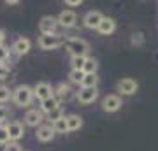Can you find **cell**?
I'll return each mask as SVG.
<instances>
[{"label": "cell", "instance_id": "cell-4", "mask_svg": "<svg viewBox=\"0 0 158 151\" xmlns=\"http://www.w3.org/2000/svg\"><path fill=\"white\" fill-rule=\"evenodd\" d=\"M58 19L55 16H42L39 21V30L42 35H55L58 30Z\"/></svg>", "mask_w": 158, "mask_h": 151}, {"label": "cell", "instance_id": "cell-2", "mask_svg": "<svg viewBox=\"0 0 158 151\" xmlns=\"http://www.w3.org/2000/svg\"><path fill=\"white\" fill-rule=\"evenodd\" d=\"M12 100L14 104L19 107H27L32 104L34 100V88H30L27 84H21V86H18L14 91H12Z\"/></svg>", "mask_w": 158, "mask_h": 151}, {"label": "cell", "instance_id": "cell-13", "mask_svg": "<svg viewBox=\"0 0 158 151\" xmlns=\"http://www.w3.org/2000/svg\"><path fill=\"white\" fill-rule=\"evenodd\" d=\"M55 130H53V127L51 125H40L39 128H37V134H35V137H37V141H40V142H51V141L55 139Z\"/></svg>", "mask_w": 158, "mask_h": 151}, {"label": "cell", "instance_id": "cell-27", "mask_svg": "<svg viewBox=\"0 0 158 151\" xmlns=\"http://www.w3.org/2000/svg\"><path fill=\"white\" fill-rule=\"evenodd\" d=\"M130 42H132V46H142L144 44V35L141 32H135V34H132V37H130Z\"/></svg>", "mask_w": 158, "mask_h": 151}, {"label": "cell", "instance_id": "cell-19", "mask_svg": "<svg viewBox=\"0 0 158 151\" xmlns=\"http://www.w3.org/2000/svg\"><path fill=\"white\" fill-rule=\"evenodd\" d=\"M97 84H98V76L97 74H85L81 88H97Z\"/></svg>", "mask_w": 158, "mask_h": 151}, {"label": "cell", "instance_id": "cell-34", "mask_svg": "<svg viewBox=\"0 0 158 151\" xmlns=\"http://www.w3.org/2000/svg\"><path fill=\"white\" fill-rule=\"evenodd\" d=\"M6 4H7V6H18V4H19V0H6Z\"/></svg>", "mask_w": 158, "mask_h": 151}, {"label": "cell", "instance_id": "cell-32", "mask_svg": "<svg viewBox=\"0 0 158 151\" xmlns=\"http://www.w3.org/2000/svg\"><path fill=\"white\" fill-rule=\"evenodd\" d=\"M67 6H81V0H67Z\"/></svg>", "mask_w": 158, "mask_h": 151}, {"label": "cell", "instance_id": "cell-8", "mask_svg": "<svg viewBox=\"0 0 158 151\" xmlns=\"http://www.w3.org/2000/svg\"><path fill=\"white\" fill-rule=\"evenodd\" d=\"M121 106H123V102L118 95H107L102 100V109L106 112H116L121 109Z\"/></svg>", "mask_w": 158, "mask_h": 151}, {"label": "cell", "instance_id": "cell-28", "mask_svg": "<svg viewBox=\"0 0 158 151\" xmlns=\"http://www.w3.org/2000/svg\"><path fill=\"white\" fill-rule=\"evenodd\" d=\"M9 60V49L6 46H0V63H6Z\"/></svg>", "mask_w": 158, "mask_h": 151}, {"label": "cell", "instance_id": "cell-18", "mask_svg": "<svg viewBox=\"0 0 158 151\" xmlns=\"http://www.w3.org/2000/svg\"><path fill=\"white\" fill-rule=\"evenodd\" d=\"M58 106H60V102L56 100V97H51V99H46V100L40 102V111L46 112V114H49V112L55 111Z\"/></svg>", "mask_w": 158, "mask_h": 151}, {"label": "cell", "instance_id": "cell-24", "mask_svg": "<svg viewBox=\"0 0 158 151\" xmlns=\"http://www.w3.org/2000/svg\"><path fill=\"white\" fill-rule=\"evenodd\" d=\"M69 79H70V83L81 84V83H83V79H85V72H83V70H70Z\"/></svg>", "mask_w": 158, "mask_h": 151}, {"label": "cell", "instance_id": "cell-26", "mask_svg": "<svg viewBox=\"0 0 158 151\" xmlns=\"http://www.w3.org/2000/svg\"><path fill=\"white\" fill-rule=\"evenodd\" d=\"M11 142L9 139V132H7V127H0V146H6Z\"/></svg>", "mask_w": 158, "mask_h": 151}, {"label": "cell", "instance_id": "cell-17", "mask_svg": "<svg viewBox=\"0 0 158 151\" xmlns=\"http://www.w3.org/2000/svg\"><path fill=\"white\" fill-rule=\"evenodd\" d=\"M65 120H67L69 132H77L83 127V118L79 116V114H69V116H65Z\"/></svg>", "mask_w": 158, "mask_h": 151}, {"label": "cell", "instance_id": "cell-10", "mask_svg": "<svg viewBox=\"0 0 158 151\" xmlns=\"http://www.w3.org/2000/svg\"><path fill=\"white\" fill-rule=\"evenodd\" d=\"M56 19H58V25H60V27L72 28V27H76V23H77V14L74 11H62Z\"/></svg>", "mask_w": 158, "mask_h": 151}, {"label": "cell", "instance_id": "cell-35", "mask_svg": "<svg viewBox=\"0 0 158 151\" xmlns=\"http://www.w3.org/2000/svg\"><path fill=\"white\" fill-rule=\"evenodd\" d=\"M0 127H2V125H0Z\"/></svg>", "mask_w": 158, "mask_h": 151}, {"label": "cell", "instance_id": "cell-20", "mask_svg": "<svg viewBox=\"0 0 158 151\" xmlns=\"http://www.w3.org/2000/svg\"><path fill=\"white\" fill-rule=\"evenodd\" d=\"M51 127H53V130H55V134H67V132H69L65 116L60 118V120H58V121H55V123H51Z\"/></svg>", "mask_w": 158, "mask_h": 151}, {"label": "cell", "instance_id": "cell-11", "mask_svg": "<svg viewBox=\"0 0 158 151\" xmlns=\"http://www.w3.org/2000/svg\"><path fill=\"white\" fill-rule=\"evenodd\" d=\"M7 132H9L11 142H18V141L25 135V127H23V123H19V121H11V123L7 125Z\"/></svg>", "mask_w": 158, "mask_h": 151}, {"label": "cell", "instance_id": "cell-6", "mask_svg": "<svg viewBox=\"0 0 158 151\" xmlns=\"http://www.w3.org/2000/svg\"><path fill=\"white\" fill-rule=\"evenodd\" d=\"M137 90H139V84H137L135 79L125 78V79H121V81H118V91L121 95H127V97L135 95Z\"/></svg>", "mask_w": 158, "mask_h": 151}, {"label": "cell", "instance_id": "cell-16", "mask_svg": "<svg viewBox=\"0 0 158 151\" xmlns=\"http://www.w3.org/2000/svg\"><path fill=\"white\" fill-rule=\"evenodd\" d=\"M55 97H56L58 102H65V100H69V99L72 97V90H70L69 84L60 83L56 88H55Z\"/></svg>", "mask_w": 158, "mask_h": 151}, {"label": "cell", "instance_id": "cell-7", "mask_svg": "<svg viewBox=\"0 0 158 151\" xmlns=\"http://www.w3.org/2000/svg\"><path fill=\"white\" fill-rule=\"evenodd\" d=\"M34 97H37L40 102L46 100V99H51V97H55V90L51 86L49 83H46V81H40V83L35 84L34 88Z\"/></svg>", "mask_w": 158, "mask_h": 151}, {"label": "cell", "instance_id": "cell-31", "mask_svg": "<svg viewBox=\"0 0 158 151\" xmlns=\"http://www.w3.org/2000/svg\"><path fill=\"white\" fill-rule=\"evenodd\" d=\"M4 151H23V149H21V146L18 144V142H9V144H6Z\"/></svg>", "mask_w": 158, "mask_h": 151}, {"label": "cell", "instance_id": "cell-12", "mask_svg": "<svg viewBox=\"0 0 158 151\" xmlns=\"http://www.w3.org/2000/svg\"><path fill=\"white\" fill-rule=\"evenodd\" d=\"M42 111H37V109H30L27 114H25V125H28V127H37L39 128L40 125H42Z\"/></svg>", "mask_w": 158, "mask_h": 151}, {"label": "cell", "instance_id": "cell-21", "mask_svg": "<svg viewBox=\"0 0 158 151\" xmlns=\"http://www.w3.org/2000/svg\"><path fill=\"white\" fill-rule=\"evenodd\" d=\"M97 69H98V63H97L95 58H88V56H86L83 72H85V74H97Z\"/></svg>", "mask_w": 158, "mask_h": 151}, {"label": "cell", "instance_id": "cell-33", "mask_svg": "<svg viewBox=\"0 0 158 151\" xmlns=\"http://www.w3.org/2000/svg\"><path fill=\"white\" fill-rule=\"evenodd\" d=\"M4 42H6V32L0 30V46H4Z\"/></svg>", "mask_w": 158, "mask_h": 151}, {"label": "cell", "instance_id": "cell-25", "mask_svg": "<svg viewBox=\"0 0 158 151\" xmlns=\"http://www.w3.org/2000/svg\"><path fill=\"white\" fill-rule=\"evenodd\" d=\"M65 114H63V109H62V106H58L55 111H51L49 114H48V120H51V123H55V121H58L60 118H63Z\"/></svg>", "mask_w": 158, "mask_h": 151}, {"label": "cell", "instance_id": "cell-9", "mask_svg": "<svg viewBox=\"0 0 158 151\" xmlns=\"http://www.w3.org/2000/svg\"><path fill=\"white\" fill-rule=\"evenodd\" d=\"M102 19H104V14H102V12L90 11V12H86V16L83 18V23H85L86 28H90V30H97Z\"/></svg>", "mask_w": 158, "mask_h": 151}, {"label": "cell", "instance_id": "cell-29", "mask_svg": "<svg viewBox=\"0 0 158 151\" xmlns=\"http://www.w3.org/2000/svg\"><path fill=\"white\" fill-rule=\"evenodd\" d=\"M11 116V111L7 109V107H4V106H0V125L6 121L7 118Z\"/></svg>", "mask_w": 158, "mask_h": 151}, {"label": "cell", "instance_id": "cell-5", "mask_svg": "<svg viewBox=\"0 0 158 151\" xmlns=\"http://www.w3.org/2000/svg\"><path fill=\"white\" fill-rule=\"evenodd\" d=\"M79 104L83 106H88V104H93V102L98 99V90L97 88H81L76 95Z\"/></svg>", "mask_w": 158, "mask_h": 151}, {"label": "cell", "instance_id": "cell-1", "mask_svg": "<svg viewBox=\"0 0 158 151\" xmlns=\"http://www.w3.org/2000/svg\"><path fill=\"white\" fill-rule=\"evenodd\" d=\"M65 49H67V53L72 58H76V56H86L90 46H88V42L85 39H81V37H70V39L65 40Z\"/></svg>", "mask_w": 158, "mask_h": 151}, {"label": "cell", "instance_id": "cell-3", "mask_svg": "<svg viewBox=\"0 0 158 151\" xmlns=\"http://www.w3.org/2000/svg\"><path fill=\"white\" fill-rule=\"evenodd\" d=\"M37 44H39L40 49L44 51H49V49H56L60 48L62 44H65V39H63L62 35H40L39 39H37Z\"/></svg>", "mask_w": 158, "mask_h": 151}, {"label": "cell", "instance_id": "cell-14", "mask_svg": "<svg viewBox=\"0 0 158 151\" xmlns=\"http://www.w3.org/2000/svg\"><path fill=\"white\" fill-rule=\"evenodd\" d=\"M30 48H32V42H30V39H27V37H18V39L14 40V44H12V51H14L16 55H27L30 51Z\"/></svg>", "mask_w": 158, "mask_h": 151}, {"label": "cell", "instance_id": "cell-22", "mask_svg": "<svg viewBox=\"0 0 158 151\" xmlns=\"http://www.w3.org/2000/svg\"><path fill=\"white\" fill-rule=\"evenodd\" d=\"M12 99V91L7 86H4V84H0V104H6V102H9Z\"/></svg>", "mask_w": 158, "mask_h": 151}, {"label": "cell", "instance_id": "cell-30", "mask_svg": "<svg viewBox=\"0 0 158 151\" xmlns=\"http://www.w3.org/2000/svg\"><path fill=\"white\" fill-rule=\"evenodd\" d=\"M7 78H9V67H7V63H0V81H4Z\"/></svg>", "mask_w": 158, "mask_h": 151}, {"label": "cell", "instance_id": "cell-15", "mask_svg": "<svg viewBox=\"0 0 158 151\" xmlns=\"http://www.w3.org/2000/svg\"><path fill=\"white\" fill-rule=\"evenodd\" d=\"M98 34L102 35H111L116 30V21H114L113 18H107V16H104V19L100 21V25H98Z\"/></svg>", "mask_w": 158, "mask_h": 151}, {"label": "cell", "instance_id": "cell-23", "mask_svg": "<svg viewBox=\"0 0 158 151\" xmlns=\"http://www.w3.org/2000/svg\"><path fill=\"white\" fill-rule=\"evenodd\" d=\"M86 62V56H76V58H70V65H72V70H83Z\"/></svg>", "mask_w": 158, "mask_h": 151}]
</instances>
